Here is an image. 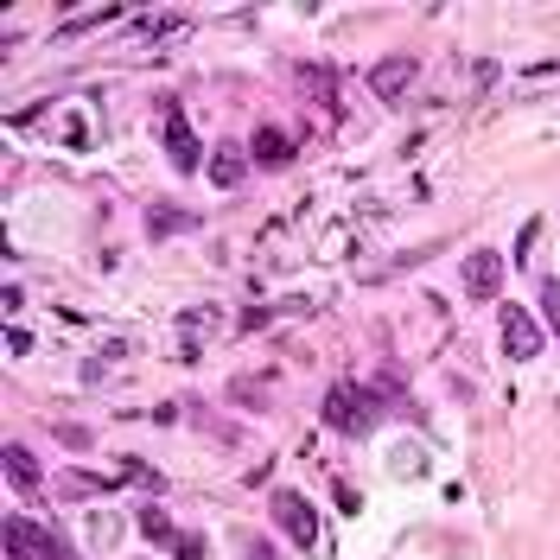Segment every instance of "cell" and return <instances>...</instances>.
<instances>
[{"mask_svg":"<svg viewBox=\"0 0 560 560\" xmlns=\"http://www.w3.org/2000/svg\"><path fill=\"white\" fill-rule=\"evenodd\" d=\"M249 560H274V548H268V541H255V548H249Z\"/></svg>","mask_w":560,"mask_h":560,"instance_id":"16","label":"cell"},{"mask_svg":"<svg viewBox=\"0 0 560 560\" xmlns=\"http://www.w3.org/2000/svg\"><path fill=\"white\" fill-rule=\"evenodd\" d=\"M210 179H217L223 191H230V185H242V160H236V147H223V160L210 166Z\"/></svg>","mask_w":560,"mask_h":560,"instance_id":"12","label":"cell"},{"mask_svg":"<svg viewBox=\"0 0 560 560\" xmlns=\"http://www.w3.org/2000/svg\"><path fill=\"white\" fill-rule=\"evenodd\" d=\"M140 529H147L153 541H166L172 554H185V560H198V554H204V541H198V535H179V529H172V522H166L160 510H140Z\"/></svg>","mask_w":560,"mask_h":560,"instance_id":"8","label":"cell"},{"mask_svg":"<svg viewBox=\"0 0 560 560\" xmlns=\"http://www.w3.org/2000/svg\"><path fill=\"white\" fill-rule=\"evenodd\" d=\"M414 58H389V64H376L370 70V90L382 96V102H401V90H408V83H414Z\"/></svg>","mask_w":560,"mask_h":560,"instance_id":"6","label":"cell"},{"mask_svg":"<svg viewBox=\"0 0 560 560\" xmlns=\"http://www.w3.org/2000/svg\"><path fill=\"white\" fill-rule=\"evenodd\" d=\"M274 522L293 535V548H312V541H319V516H312V503L300 490H274Z\"/></svg>","mask_w":560,"mask_h":560,"instance_id":"4","label":"cell"},{"mask_svg":"<svg viewBox=\"0 0 560 560\" xmlns=\"http://www.w3.org/2000/svg\"><path fill=\"white\" fill-rule=\"evenodd\" d=\"M7 560H70V548L58 535H45V529H32V522L7 516Z\"/></svg>","mask_w":560,"mask_h":560,"instance_id":"3","label":"cell"},{"mask_svg":"<svg viewBox=\"0 0 560 560\" xmlns=\"http://www.w3.org/2000/svg\"><path fill=\"white\" fill-rule=\"evenodd\" d=\"M541 312H548V325L560 338V280H541Z\"/></svg>","mask_w":560,"mask_h":560,"instance_id":"15","label":"cell"},{"mask_svg":"<svg viewBox=\"0 0 560 560\" xmlns=\"http://www.w3.org/2000/svg\"><path fill=\"white\" fill-rule=\"evenodd\" d=\"M147 223H153V236H172V230H191V217L179 210V217H172V210H147Z\"/></svg>","mask_w":560,"mask_h":560,"instance_id":"14","label":"cell"},{"mask_svg":"<svg viewBox=\"0 0 560 560\" xmlns=\"http://www.w3.org/2000/svg\"><path fill=\"white\" fill-rule=\"evenodd\" d=\"M497 287H503V255L497 249L465 255V293L471 300H497Z\"/></svg>","mask_w":560,"mask_h":560,"instance_id":"5","label":"cell"},{"mask_svg":"<svg viewBox=\"0 0 560 560\" xmlns=\"http://www.w3.org/2000/svg\"><path fill=\"white\" fill-rule=\"evenodd\" d=\"M497 331H503V357H516V363H535L541 344H548L529 306H503V312H497Z\"/></svg>","mask_w":560,"mask_h":560,"instance_id":"2","label":"cell"},{"mask_svg":"<svg viewBox=\"0 0 560 560\" xmlns=\"http://www.w3.org/2000/svg\"><path fill=\"white\" fill-rule=\"evenodd\" d=\"M249 153H255V166H268V172H280V166H293V134H280V128H255V140H249Z\"/></svg>","mask_w":560,"mask_h":560,"instance_id":"7","label":"cell"},{"mask_svg":"<svg viewBox=\"0 0 560 560\" xmlns=\"http://www.w3.org/2000/svg\"><path fill=\"white\" fill-rule=\"evenodd\" d=\"M121 478H128V484H140V490H166V478H160L153 465H140V459H128V465H121Z\"/></svg>","mask_w":560,"mask_h":560,"instance_id":"13","label":"cell"},{"mask_svg":"<svg viewBox=\"0 0 560 560\" xmlns=\"http://www.w3.org/2000/svg\"><path fill=\"white\" fill-rule=\"evenodd\" d=\"M382 395H370V389H350V382H338V389L325 395V420L338 433H350V440H363V433H376L382 427Z\"/></svg>","mask_w":560,"mask_h":560,"instance_id":"1","label":"cell"},{"mask_svg":"<svg viewBox=\"0 0 560 560\" xmlns=\"http://www.w3.org/2000/svg\"><path fill=\"white\" fill-rule=\"evenodd\" d=\"M166 160L179 166V172H198V134L185 128V115L166 121Z\"/></svg>","mask_w":560,"mask_h":560,"instance_id":"9","label":"cell"},{"mask_svg":"<svg viewBox=\"0 0 560 560\" xmlns=\"http://www.w3.org/2000/svg\"><path fill=\"white\" fill-rule=\"evenodd\" d=\"M300 90L312 96V109H338V77H325V70L300 64Z\"/></svg>","mask_w":560,"mask_h":560,"instance_id":"10","label":"cell"},{"mask_svg":"<svg viewBox=\"0 0 560 560\" xmlns=\"http://www.w3.org/2000/svg\"><path fill=\"white\" fill-rule=\"evenodd\" d=\"M7 478L20 484L26 497H32V490H39V465H32V452H26V446H7Z\"/></svg>","mask_w":560,"mask_h":560,"instance_id":"11","label":"cell"}]
</instances>
